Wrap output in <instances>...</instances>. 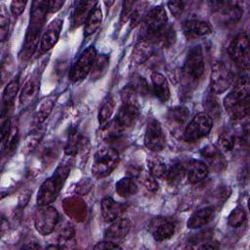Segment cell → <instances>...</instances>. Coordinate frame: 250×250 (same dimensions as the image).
Masks as SVG:
<instances>
[{
    "instance_id": "obj_40",
    "label": "cell",
    "mask_w": 250,
    "mask_h": 250,
    "mask_svg": "<svg viewBox=\"0 0 250 250\" xmlns=\"http://www.w3.org/2000/svg\"><path fill=\"white\" fill-rule=\"evenodd\" d=\"M246 221V213L240 206L235 207L228 217V224L232 228L241 227Z\"/></svg>"
},
{
    "instance_id": "obj_1",
    "label": "cell",
    "mask_w": 250,
    "mask_h": 250,
    "mask_svg": "<svg viewBox=\"0 0 250 250\" xmlns=\"http://www.w3.org/2000/svg\"><path fill=\"white\" fill-rule=\"evenodd\" d=\"M250 83L247 74H242L235 82L234 88L224 99L223 105L234 120H242L249 113Z\"/></svg>"
},
{
    "instance_id": "obj_16",
    "label": "cell",
    "mask_w": 250,
    "mask_h": 250,
    "mask_svg": "<svg viewBox=\"0 0 250 250\" xmlns=\"http://www.w3.org/2000/svg\"><path fill=\"white\" fill-rule=\"evenodd\" d=\"M200 154L206 160L209 167L215 172H224L227 169L228 163L223 152L214 145H207L202 147ZM207 165V166H208Z\"/></svg>"
},
{
    "instance_id": "obj_18",
    "label": "cell",
    "mask_w": 250,
    "mask_h": 250,
    "mask_svg": "<svg viewBox=\"0 0 250 250\" xmlns=\"http://www.w3.org/2000/svg\"><path fill=\"white\" fill-rule=\"evenodd\" d=\"M140 115V105L133 104H122L116 116L115 121L123 129L130 128L134 125Z\"/></svg>"
},
{
    "instance_id": "obj_52",
    "label": "cell",
    "mask_w": 250,
    "mask_h": 250,
    "mask_svg": "<svg viewBox=\"0 0 250 250\" xmlns=\"http://www.w3.org/2000/svg\"><path fill=\"white\" fill-rule=\"evenodd\" d=\"M117 248L121 249L122 247L118 243H115L114 241L108 240V239L104 241H100L94 245V249H117Z\"/></svg>"
},
{
    "instance_id": "obj_4",
    "label": "cell",
    "mask_w": 250,
    "mask_h": 250,
    "mask_svg": "<svg viewBox=\"0 0 250 250\" xmlns=\"http://www.w3.org/2000/svg\"><path fill=\"white\" fill-rule=\"evenodd\" d=\"M119 153L113 147H103L99 149L93 159L92 173L97 178L108 176L118 165Z\"/></svg>"
},
{
    "instance_id": "obj_24",
    "label": "cell",
    "mask_w": 250,
    "mask_h": 250,
    "mask_svg": "<svg viewBox=\"0 0 250 250\" xmlns=\"http://www.w3.org/2000/svg\"><path fill=\"white\" fill-rule=\"evenodd\" d=\"M123 211V206L111 197H104L101 201V215L104 222L110 223L119 218Z\"/></svg>"
},
{
    "instance_id": "obj_33",
    "label": "cell",
    "mask_w": 250,
    "mask_h": 250,
    "mask_svg": "<svg viewBox=\"0 0 250 250\" xmlns=\"http://www.w3.org/2000/svg\"><path fill=\"white\" fill-rule=\"evenodd\" d=\"M83 137L80 135L78 130L76 128H73L70 130L67 141L64 146V153L68 156H76L78 154L79 148L82 144Z\"/></svg>"
},
{
    "instance_id": "obj_19",
    "label": "cell",
    "mask_w": 250,
    "mask_h": 250,
    "mask_svg": "<svg viewBox=\"0 0 250 250\" xmlns=\"http://www.w3.org/2000/svg\"><path fill=\"white\" fill-rule=\"evenodd\" d=\"M215 215V207L205 206L193 212L187 222L188 229H199L209 224Z\"/></svg>"
},
{
    "instance_id": "obj_2",
    "label": "cell",
    "mask_w": 250,
    "mask_h": 250,
    "mask_svg": "<svg viewBox=\"0 0 250 250\" xmlns=\"http://www.w3.org/2000/svg\"><path fill=\"white\" fill-rule=\"evenodd\" d=\"M47 13V1L32 2L29 25L25 35L22 50L20 54V58L22 61H28L36 50L39 39L41 38L40 33L45 22V17Z\"/></svg>"
},
{
    "instance_id": "obj_56",
    "label": "cell",
    "mask_w": 250,
    "mask_h": 250,
    "mask_svg": "<svg viewBox=\"0 0 250 250\" xmlns=\"http://www.w3.org/2000/svg\"><path fill=\"white\" fill-rule=\"evenodd\" d=\"M23 248H27V249H30V248H40V245L39 244H29V245H25L23 246Z\"/></svg>"
},
{
    "instance_id": "obj_7",
    "label": "cell",
    "mask_w": 250,
    "mask_h": 250,
    "mask_svg": "<svg viewBox=\"0 0 250 250\" xmlns=\"http://www.w3.org/2000/svg\"><path fill=\"white\" fill-rule=\"evenodd\" d=\"M231 71L223 62H216L212 65L210 73V90L216 95L223 94L232 84Z\"/></svg>"
},
{
    "instance_id": "obj_51",
    "label": "cell",
    "mask_w": 250,
    "mask_h": 250,
    "mask_svg": "<svg viewBox=\"0 0 250 250\" xmlns=\"http://www.w3.org/2000/svg\"><path fill=\"white\" fill-rule=\"evenodd\" d=\"M91 188H92V182L90 181V179H83L82 181H80L77 184L75 191H76V193H78L80 195H84V194L88 193V191L91 189Z\"/></svg>"
},
{
    "instance_id": "obj_9",
    "label": "cell",
    "mask_w": 250,
    "mask_h": 250,
    "mask_svg": "<svg viewBox=\"0 0 250 250\" xmlns=\"http://www.w3.org/2000/svg\"><path fill=\"white\" fill-rule=\"evenodd\" d=\"M97 58V52L94 46L86 48L77 61L74 62L69 72V79L72 82H78L83 80L92 70L93 64Z\"/></svg>"
},
{
    "instance_id": "obj_8",
    "label": "cell",
    "mask_w": 250,
    "mask_h": 250,
    "mask_svg": "<svg viewBox=\"0 0 250 250\" xmlns=\"http://www.w3.org/2000/svg\"><path fill=\"white\" fill-rule=\"evenodd\" d=\"M167 23L168 17L165 9L162 6H155L151 8L146 12L142 21V29L145 33V38L149 39Z\"/></svg>"
},
{
    "instance_id": "obj_44",
    "label": "cell",
    "mask_w": 250,
    "mask_h": 250,
    "mask_svg": "<svg viewBox=\"0 0 250 250\" xmlns=\"http://www.w3.org/2000/svg\"><path fill=\"white\" fill-rule=\"evenodd\" d=\"M132 85L135 88V90L137 91V93L140 94L141 96H143V97L149 96L151 89L144 77L137 76V78L135 79V82Z\"/></svg>"
},
{
    "instance_id": "obj_43",
    "label": "cell",
    "mask_w": 250,
    "mask_h": 250,
    "mask_svg": "<svg viewBox=\"0 0 250 250\" xmlns=\"http://www.w3.org/2000/svg\"><path fill=\"white\" fill-rule=\"evenodd\" d=\"M41 138H42V133H40L39 131H36L31 135H29L25 140L22 151H24L25 153H29L30 151H32L34 148L37 147Z\"/></svg>"
},
{
    "instance_id": "obj_47",
    "label": "cell",
    "mask_w": 250,
    "mask_h": 250,
    "mask_svg": "<svg viewBox=\"0 0 250 250\" xmlns=\"http://www.w3.org/2000/svg\"><path fill=\"white\" fill-rule=\"evenodd\" d=\"M134 6L135 1H125L123 2L121 14H120V21L126 22L128 20H130L133 12H134Z\"/></svg>"
},
{
    "instance_id": "obj_53",
    "label": "cell",
    "mask_w": 250,
    "mask_h": 250,
    "mask_svg": "<svg viewBox=\"0 0 250 250\" xmlns=\"http://www.w3.org/2000/svg\"><path fill=\"white\" fill-rule=\"evenodd\" d=\"M63 4H64V2L61 1V0L47 1V12L48 13H56L63 6Z\"/></svg>"
},
{
    "instance_id": "obj_10",
    "label": "cell",
    "mask_w": 250,
    "mask_h": 250,
    "mask_svg": "<svg viewBox=\"0 0 250 250\" xmlns=\"http://www.w3.org/2000/svg\"><path fill=\"white\" fill-rule=\"evenodd\" d=\"M144 143L147 149L155 153L160 152L165 148L166 138L162 126L158 120L151 118L147 122Z\"/></svg>"
},
{
    "instance_id": "obj_54",
    "label": "cell",
    "mask_w": 250,
    "mask_h": 250,
    "mask_svg": "<svg viewBox=\"0 0 250 250\" xmlns=\"http://www.w3.org/2000/svg\"><path fill=\"white\" fill-rule=\"evenodd\" d=\"M198 248L199 249H217V248H219V246L213 244L212 242L211 243L206 242V243H202Z\"/></svg>"
},
{
    "instance_id": "obj_27",
    "label": "cell",
    "mask_w": 250,
    "mask_h": 250,
    "mask_svg": "<svg viewBox=\"0 0 250 250\" xmlns=\"http://www.w3.org/2000/svg\"><path fill=\"white\" fill-rule=\"evenodd\" d=\"M39 91V78L37 76L30 77L23 85L20 94L21 106L28 105L36 97Z\"/></svg>"
},
{
    "instance_id": "obj_20",
    "label": "cell",
    "mask_w": 250,
    "mask_h": 250,
    "mask_svg": "<svg viewBox=\"0 0 250 250\" xmlns=\"http://www.w3.org/2000/svg\"><path fill=\"white\" fill-rule=\"evenodd\" d=\"M131 228V223L127 218H117L111 224L109 227L105 229L104 237L108 240H120L124 238Z\"/></svg>"
},
{
    "instance_id": "obj_48",
    "label": "cell",
    "mask_w": 250,
    "mask_h": 250,
    "mask_svg": "<svg viewBox=\"0 0 250 250\" xmlns=\"http://www.w3.org/2000/svg\"><path fill=\"white\" fill-rule=\"evenodd\" d=\"M146 12H145L144 7H136L134 12L130 18V25L131 27H136L138 24L142 23Z\"/></svg>"
},
{
    "instance_id": "obj_49",
    "label": "cell",
    "mask_w": 250,
    "mask_h": 250,
    "mask_svg": "<svg viewBox=\"0 0 250 250\" xmlns=\"http://www.w3.org/2000/svg\"><path fill=\"white\" fill-rule=\"evenodd\" d=\"M167 6L174 18H179L185 10V2L183 1H171L167 3Z\"/></svg>"
},
{
    "instance_id": "obj_17",
    "label": "cell",
    "mask_w": 250,
    "mask_h": 250,
    "mask_svg": "<svg viewBox=\"0 0 250 250\" xmlns=\"http://www.w3.org/2000/svg\"><path fill=\"white\" fill-rule=\"evenodd\" d=\"M183 32L187 38L194 39L211 34L213 32V28L211 24L206 21L189 19L184 21Z\"/></svg>"
},
{
    "instance_id": "obj_15",
    "label": "cell",
    "mask_w": 250,
    "mask_h": 250,
    "mask_svg": "<svg viewBox=\"0 0 250 250\" xmlns=\"http://www.w3.org/2000/svg\"><path fill=\"white\" fill-rule=\"evenodd\" d=\"M62 22H63L62 19L56 18L49 23V25L47 26L46 30L43 32L40 38V43H39L40 53L48 52L56 45L61 34Z\"/></svg>"
},
{
    "instance_id": "obj_22",
    "label": "cell",
    "mask_w": 250,
    "mask_h": 250,
    "mask_svg": "<svg viewBox=\"0 0 250 250\" xmlns=\"http://www.w3.org/2000/svg\"><path fill=\"white\" fill-rule=\"evenodd\" d=\"M154 44L146 38L140 40L132 50V61L136 64H142L146 62L152 55Z\"/></svg>"
},
{
    "instance_id": "obj_45",
    "label": "cell",
    "mask_w": 250,
    "mask_h": 250,
    "mask_svg": "<svg viewBox=\"0 0 250 250\" xmlns=\"http://www.w3.org/2000/svg\"><path fill=\"white\" fill-rule=\"evenodd\" d=\"M9 32V17L6 13V10L3 5H1L0 11V37L1 40L4 41L8 36Z\"/></svg>"
},
{
    "instance_id": "obj_29",
    "label": "cell",
    "mask_w": 250,
    "mask_h": 250,
    "mask_svg": "<svg viewBox=\"0 0 250 250\" xmlns=\"http://www.w3.org/2000/svg\"><path fill=\"white\" fill-rule=\"evenodd\" d=\"M19 87H20V83H19L18 77L11 80L5 87V89L3 91V96H2L3 108H2L1 116H8V110L10 109L11 105L14 103L16 94L19 91Z\"/></svg>"
},
{
    "instance_id": "obj_34",
    "label": "cell",
    "mask_w": 250,
    "mask_h": 250,
    "mask_svg": "<svg viewBox=\"0 0 250 250\" xmlns=\"http://www.w3.org/2000/svg\"><path fill=\"white\" fill-rule=\"evenodd\" d=\"M186 173H187V170L183 166V164H181L180 162H176L167 169L165 180L171 186H177L182 182Z\"/></svg>"
},
{
    "instance_id": "obj_3",
    "label": "cell",
    "mask_w": 250,
    "mask_h": 250,
    "mask_svg": "<svg viewBox=\"0 0 250 250\" xmlns=\"http://www.w3.org/2000/svg\"><path fill=\"white\" fill-rule=\"evenodd\" d=\"M204 71L205 63L202 48L199 45L192 46L187 53L182 69L184 86L188 90L196 87L203 78Z\"/></svg>"
},
{
    "instance_id": "obj_28",
    "label": "cell",
    "mask_w": 250,
    "mask_h": 250,
    "mask_svg": "<svg viewBox=\"0 0 250 250\" xmlns=\"http://www.w3.org/2000/svg\"><path fill=\"white\" fill-rule=\"evenodd\" d=\"M202 104L205 110L204 112L207 113L213 120L220 118L221 112H222L220 100L218 96L215 93H213L211 90L205 94Z\"/></svg>"
},
{
    "instance_id": "obj_39",
    "label": "cell",
    "mask_w": 250,
    "mask_h": 250,
    "mask_svg": "<svg viewBox=\"0 0 250 250\" xmlns=\"http://www.w3.org/2000/svg\"><path fill=\"white\" fill-rule=\"evenodd\" d=\"M218 144L219 149L222 152H229L234 148L235 136L229 131H225L219 136Z\"/></svg>"
},
{
    "instance_id": "obj_21",
    "label": "cell",
    "mask_w": 250,
    "mask_h": 250,
    "mask_svg": "<svg viewBox=\"0 0 250 250\" xmlns=\"http://www.w3.org/2000/svg\"><path fill=\"white\" fill-rule=\"evenodd\" d=\"M96 1H78L74 7L72 13V28H76L82 24H84L92 12V10L96 7Z\"/></svg>"
},
{
    "instance_id": "obj_38",
    "label": "cell",
    "mask_w": 250,
    "mask_h": 250,
    "mask_svg": "<svg viewBox=\"0 0 250 250\" xmlns=\"http://www.w3.org/2000/svg\"><path fill=\"white\" fill-rule=\"evenodd\" d=\"M18 126L17 124H13L12 123V126H11V130L9 132V134L7 135V137L5 138V140L3 141L4 143V151L8 154L12 153L17 146H18V143H19V133H18Z\"/></svg>"
},
{
    "instance_id": "obj_12",
    "label": "cell",
    "mask_w": 250,
    "mask_h": 250,
    "mask_svg": "<svg viewBox=\"0 0 250 250\" xmlns=\"http://www.w3.org/2000/svg\"><path fill=\"white\" fill-rule=\"evenodd\" d=\"M63 185L64 184L58 180L54 175L45 180L37 192L36 203L38 206L50 205L53 203L57 199Z\"/></svg>"
},
{
    "instance_id": "obj_11",
    "label": "cell",
    "mask_w": 250,
    "mask_h": 250,
    "mask_svg": "<svg viewBox=\"0 0 250 250\" xmlns=\"http://www.w3.org/2000/svg\"><path fill=\"white\" fill-rule=\"evenodd\" d=\"M229 57L235 63L243 68L249 65V39L245 32L238 33L230 42L229 47Z\"/></svg>"
},
{
    "instance_id": "obj_23",
    "label": "cell",
    "mask_w": 250,
    "mask_h": 250,
    "mask_svg": "<svg viewBox=\"0 0 250 250\" xmlns=\"http://www.w3.org/2000/svg\"><path fill=\"white\" fill-rule=\"evenodd\" d=\"M152 83V92L154 96L161 102L166 103L170 99V88L166 77L160 72H153L150 76Z\"/></svg>"
},
{
    "instance_id": "obj_42",
    "label": "cell",
    "mask_w": 250,
    "mask_h": 250,
    "mask_svg": "<svg viewBox=\"0 0 250 250\" xmlns=\"http://www.w3.org/2000/svg\"><path fill=\"white\" fill-rule=\"evenodd\" d=\"M58 155V146L54 144H49L43 147L41 151V160L44 164L52 163Z\"/></svg>"
},
{
    "instance_id": "obj_26",
    "label": "cell",
    "mask_w": 250,
    "mask_h": 250,
    "mask_svg": "<svg viewBox=\"0 0 250 250\" xmlns=\"http://www.w3.org/2000/svg\"><path fill=\"white\" fill-rule=\"evenodd\" d=\"M148 40H150L154 45H159L162 48L171 47L176 41V30L173 25L169 22L161 28L158 32L152 35Z\"/></svg>"
},
{
    "instance_id": "obj_13",
    "label": "cell",
    "mask_w": 250,
    "mask_h": 250,
    "mask_svg": "<svg viewBox=\"0 0 250 250\" xmlns=\"http://www.w3.org/2000/svg\"><path fill=\"white\" fill-rule=\"evenodd\" d=\"M189 118V110L184 105H175L168 109L166 121L173 134H183Z\"/></svg>"
},
{
    "instance_id": "obj_14",
    "label": "cell",
    "mask_w": 250,
    "mask_h": 250,
    "mask_svg": "<svg viewBox=\"0 0 250 250\" xmlns=\"http://www.w3.org/2000/svg\"><path fill=\"white\" fill-rule=\"evenodd\" d=\"M148 229L153 239L157 242H162L173 236L175 224L173 220L169 218L156 217L151 220Z\"/></svg>"
},
{
    "instance_id": "obj_50",
    "label": "cell",
    "mask_w": 250,
    "mask_h": 250,
    "mask_svg": "<svg viewBox=\"0 0 250 250\" xmlns=\"http://www.w3.org/2000/svg\"><path fill=\"white\" fill-rule=\"evenodd\" d=\"M26 4H27L26 1H20V0L12 1L10 4V10H11V13L13 14V16H15V17L21 16L23 13Z\"/></svg>"
},
{
    "instance_id": "obj_6",
    "label": "cell",
    "mask_w": 250,
    "mask_h": 250,
    "mask_svg": "<svg viewBox=\"0 0 250 250\" xmlns=\"http://www.w3.org/2000/svg\"><path fill=\"white\" fill-rule=\"evenodd\" d=\"M59 222V213L50 205L39 206L34 214V227L41 235H48L55 230Z\"/></svg>"
},
{
    "instance_id": "obj_41",
    "label": "cell",
    "mask_w": 250,
    "mask_h": 250,
    "mask_svg": "<svg viewBox=\"0 0 250 250\" xmlns=\"http://www.w3.org/2000/svg\"><path fill=\"white\" fill-rule=\"evenodd\" d=\"M120 98L122 104H139L138 102V93L133 87V85H126L120 91Z\"/></svg>"
},
{
    "instance_id": "obj_5",
    "label": "cell",
    "mask_w": 250,
    "mask_h": 250,
    "mask_svg": "<svg viewBox=\"0 0 250 250\" xmlns=\"http://www.w3.org/2000/svg\"><path fill=\"white\" fill-rule=\"evenodd\" d=\"M213 128V119L204 111L196 113L186 126L183 137L188 143H195L205 138Z\"/></svg>"
},
{
    "instance_id": "obj_35",
    "label": "cell",
    "mask_w": 250,
    "mask_h": 250,
    "mask_svg": "<svg viewBox=\"0 0 250 250\" xmlns=\"http://www.w3.org/2000/svg\"><path fill=\"white\" fill-rule=\"evenodd\" d=\"M147 167L149 171L148 173L152 175L154 178L165 179L168 168L160 158L153 155L149 156L147 158Z\"/></svg>"
},
{
    "instance_id": "obj_30",
    "label": "cell",
    "mask_w": 250,
    "mask_h": 250,
    "mask_svg": "<svg viewBox=\"0 0 250 250\" xmlns=\"http://www.w3.org/2000/svg\"><path fill=\"white\" fill-rule=\"evenodd\" d=\"M55 104V100L53 98H46L44 99L41 104L38 105V107L36 108V111L34 113L33 116V126L34 127H40V125L42 123L45 122V120L49 117V115L51 114L53 107Z\"/></svg>"
},
{
    "instance_id": "obj_31",
    "label": "cell",
    "mask_w": 250,
    "mask_h": 250,
    "mask_svg": "<svg viewBox=\"0 0 250 250\" xmlns=\"http://www.w3.org/2000/svg\"><path fill=\"white\" fill-rule=\"evenodd\" d=\"M103 21V13L101 8L96 5V7L90 13L86 22L84 23V36H90L95 33L101 26Z\"/></svg>"
},
{
    "instance_id": "obj_25",
    "label": "cell",
    "mask_w": 250,
    "mask_h": 250,
    "mask_svg": "<svg viewBox=\"0 0 250 250\" xmlns=\"http://www.w3.org/2000/svg\"><path fill=\"white\" fill-rule=\"evenodd\" d=\"M188 180L190 184L202 182L209 174V167L201 160H191L187 167Z\"/></svg>"
},
{
    "instance_id": "obj_32",
    "label": "cell",
    "mask_w": 250,
    "mask_h": 250,
    "mask_svg": "<svg viewBox=\"0 0 250 250\" xmlns=\"http://www.w3.org/2000/svg\"><path fill=\"white\" fill-rule=\"evenodd\" d=\"M138 185L132 177L121 178L115 184V191L121 197H130L138 192Z\"/></svg>"
},
{
    "instance_id": "obj_36",
    "label": "cell",
    "mask_w": 250,
    "mask_h": 250,
    "mask_svg": "<svg viewBox=\"0 0 250 250\" xmlns=\"http://www.w3.org/2000/svg\"><path fill=\"white\" fill-rule=\"evenodd\" d=\"M115 102L112 96H107L102 103L99 112H98V120L100 125L105 124L108 119L111 117L112 112L114 110Z\"/></svg>"
},
{
    "instance_id": "obj_46",
    "label": "cell",
    "mask_w": 250,
    "mask_h": 250,
    "mask_svg": "<svg viewBox=\"0 0 250 250\" xmlns=\"http://www.w3.org/2000/svg\"><path fill=\"white\" fill-rule=\"evenodd\" d=\"M143 186L148 193H155L158 190V188H159L158 183L156 181V178H154L149 173L146 174L143 177Z\"/></svg>"
},
{
    "instance_id": "obj_55",
    "label": "cell",
    "mask_w": 250,
    "mask_h": 250,
    "mask_svg": "<svg viewBox=\"0 0 250 250\" xmlns=\"http://www.w3.org/2000/svg\"><path fill=\"white\" fill-rule=\"evenodd\" d=\"M46 249H62V247L58 243V244H50L46 246Z\"/></svg>"
},
{
    "instance_id": "obj_37",
    "label": "cell",
    "mask_w": 250,
    "mask_h": 250,
    "mask_svg": "<svg viewBox=\"0 0 250 250\" xmlns=\"http://www.w3.org/2000/svg\"><path fill=\"white\" fill-rule=\"evenodd\" d=\"M108 64H109V57L107 55H105V54L98 55L95 60L94 64H93L92 70L90 72L91 78L93 80L101 78L106 71Z\"/></svg>"
}]
</instances>
